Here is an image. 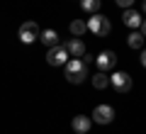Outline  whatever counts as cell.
<instances>
[{"instance_id": "6da1fadb", "label": "cell", "mask_w": 146, "mask_h": 134, "mask_svg": "<svg viewBox=\"0 0 146 134\" xmlns=\"http://www.w3.org/2000/svg\"><path fill=\"white\" fill-rule=\"evenodd\" d=\"M63 71H66V81L73 85H80V83L88 78V63L80 61V59H68L63 63Z\"/></svg>"}, {"instance_id": "7a4b0ae2", "label": "cell", "mask_w": 146, "mask_h": 134, "mask_svg": "<svg viewBox=\"0 0 146 134\" xmlns=\"http://www.w3.org/2000/svg\"><path fill=\"white\" fill-rule=\"evenodd\" d=\"M85 29L93 32V34H98V37H107L110 32H112V25H110V20H107L105 15L93 12V15H90V20L85 22Z\"/></svg>"}, {"instance_id": "3957f363", "label": "cell", "mask_w": 146, "mask_h": 134, "mask_svg": "<svg viewBox=\"0 0 146 134\" xmlns=\"http://www.w3.org/2000/svg\"><path fill=\"white\" fill-rule=\"evenodd\" d=\"M17 37H20L22 44H34L36 39H39V25H36L34 20H27L20 25V29H17Z\"/></svg>"}, {"instance_id": "277c9868", "label": "cell", "mask_w": 146, "mask_h": 134, "mask_svg": "<svg viewBox=\"0 0 146 134\" xmlns=\"http://www.w3.org/2000/svg\"><path fill=\"white\" fill-rule=\"evenodd\" d=\"M110 85L115 88L119 95H124V93H129V90H131V85H134V83H131V76H129V73L115 71V73H112V78H110Z\"/></svg>"}, {"instance_id": "5b68a950", "label": "cell", "mask_w": 146, "mask_h": 134, "mask_svg": "<svg viewBox=\"0 0 146 134\" xmlns=\"http://www.w3.org/2000/svg\"><path fill=\"white\" fill-rule=\"evenodd\" d=\"M68 59H71V56H68V51L63 49V44L49 47V51H46V63H49V66H63Z\"/></svg>"}, {"instance_id": "8992f818", "label": "cell", "mask_w": 146, "mask_h": 134, "mask_svg": "<svg viewBox=\"0 0 146 134\" xmlns=\"http://www.w3.org/2000/svg\"><path fill=\"white\" fill-rule=\"evenodd\" d=\"M95 63H98L100 71H112V68L117 66V54H115V51H110V49H105V51L98 54Z\"/></svg>"}, {"instance_id": "52a82bcc", "label": "cell", "mask_w": 146, "mask_h": 134, "mask_svg": "<svg viewBox=\"0 0 146 134\" xmlns=\"http://www.w3.org/2000/svg\"><path fill=\"white\" fill-rule=\"evenodd\" d=\"M112 119H115V110H112V105H98V107L93 110V122L110 124Z\"/></svg>"}, {"instance_id": "ba28073f", "label": "cell", "mask_w": 146, "mask_h": 134, "mask_svg": "<svg viewBox=\"0 0 146 134\" xmlns=\"http://www.w3.org/2000/svg\"><path fill=\"white\" fill-rule=\"evenodd\" d=\"M122 22H124L127 27H136L139 32H144V17H141V12L131 10V7H127L124 15H122Z\"/></svg>"}, {"instance_id": "9c48e42d", "label": "cell", "mask_w": 146, "mask_h": 134, "mask_svg": "<svg viewBox=\"0 0 146 134\" xmlns=\"http://www.w3.org/2000/svg\"><path fill=\"white\" fill-rule=\"evenodd\" d=\"M63 49L68 51V56H71V59H80V56H85V44H83V39H80V37H76V39H68V44H63Z\"/></svg>"}, {"instance_id": "30bf717a", "label": "cell", "mask_w": 146, "mask_h": 134, "mask_svg": "<svg viewBox=\"0 0 146 134\" xmlns=\"http://www.w3.org/2000/svg\"><path fill=\"white\" fill-rule=\"evenodd\" d=\"M71 127H73L76 134H88L90 127H93V119L85 117V115H76V117L71 119Z\"/></svg>"}, {"instance_id": "8fae6325", "label": "cell", "mask_w": 146, "mask_h": 134, "mask_svg": "<svg viewBox=\"0 0 146 134\" xmlns=\"http://www.w3.org/2000/svg\"><path fill=\"white\" fill-rule=\"evenodd\" d=\"M39 39L46 44V47H56L58 44V34L54 29H44V32H39Z\"/></svg>"}, {"instance_id": "7c38bea8", "label": "cell", "mask_w": 146, "mask_h": 134, "mask_svg": "<svg viewBox=\"0 0 146 134\" xmlns=\"http://www.w3.org/2000/svg\"><path fill=\"white\" fill-rule=\"evenodd\" d=\"M127 44H129V49H141L144 47V32H131L127 37Z\"/></svg>"}, {"instance_id": "4fadbf2b", "label": "cell", "mask_w": 146, "mask_h": 134, "mask_svg": "<svg viewBox=\"0 0 146 134\" xmlns=\"http://www.w3.org/2000/svg\"><path fill=\"white\" fill-rule=\"evenodd\" d=\"M107 85H110V78L105 76V71H100V73H95V76H93V88H98V90H105Z\"/></svg>"}, {"instance_id": "5bb4252c", "label": "cell", "mask_w": 146, "mask_h": 134, "mask_svg": "<svg viewBox=\"0 0 146 134\" xmlns=\"http://www.w3.org/2000/svg\"><path fill=\"white\" fill-rule=\"evenodd\" d=\"M68 29H71V34H73V37H83L85 32H88V29H85V22H83V20H73Z\"/></svg>"}, {"instance_id": "9a60e30c", "label": "cell", "mask_w": 146, "mask_h": 134, "mask_svg": "<svg viewBox=\"0 0 146 134\" xmlns=\"http://www.w3.org/2000/svg\"><path fill=\"white\" fill-rule=\"evenodd\" d=\"M100 5H102V0H80V7H83L85 12H98L100 10Z\"/></svg>"}, {"instance_id": "2e32d148", "label": "cell", "mask_w": 146, "mask_h": 134, "mask_svg": "<svg viewBox=\"0 0 146 134\" xmlns=\"http://www.w3.org/2000/svg\"><path fill=\"white\" fill-rule=\"evenodd\" d=\"M117 5L127 10V7H131V5H134V0H117Z\"/></svg>"}]
</instances>
